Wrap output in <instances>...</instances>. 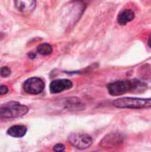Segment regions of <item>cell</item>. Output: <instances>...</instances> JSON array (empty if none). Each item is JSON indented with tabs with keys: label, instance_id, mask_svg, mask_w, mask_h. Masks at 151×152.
I'll list each match as a JSON object with an SVG mask.
<instances>
[{
	"label": "cell",
	"instance_id": "cell-12",
	"mask_svg": "<svg viewBox=\"0 0 151 152\" xmlns=\"http://www.w3.org/2000/svg\"><path fill=\"white\" fill-rule=\"evenodd\" d=\"M11 74V69L8 67H2L0 69V76L3 77H7Z\"/></svg>",
	"mask_w": 151,
	"mask_h": 152
},
{
	"label": "cell",
	"instance_id": "cell-5",
	"mask_svg": "<svg viewBox=\"0 0 151 152\" xmlns=\"http://www.w3.org/2000/svg\"><path fill=\"white\" fill-rule=\"evenodd\" d=\"M44 83L39 77L28 78L23 84V89L29 94H39L44 91Z\"/></svg>",
	"mask_w": 151,
	"mask_h": 152
},
{
	"label": "cell",
	"instance_id": "cell-11",
	"mask_svg": "<svg viewBox=\"0 0 151 152\" xmlns=\"http://www.w3.org/2000/svg\"><path fill=\"white\" fill-rule=\"evenodd\" d=\"M53 52V47L50 44L44 43L37 46V53L41 55H49Z\"/></svg>",
	"mask_w": 151,
	"mask_h": 152
},
{
	"label": "cell",
	"instance_id": "cell-1",
	"mask_svg": "<svg viewBox=\"0 0 151 152\" xmlns=\"http://www.w3.org/2000/svg\"><path fill=\"white\" fill-rule=\"evenodd\" d=\"M145 88V85L136 79L134 80H120L108 85V91L109 94L117 96L132 91H139L141 88Z\"/></svg>",
	"mask_w": 151,
	"mask_h": 152
},
{
	"label": "cell",
	"instance_id": "cell-10",
	"mask_svg": "<svg viewBox=\"0 0 151 152\" xmlns=\"http://www.w3.org/2000/svg\"><path fill=\"white\" fill-rule=\"evenodd\" d=\"M27 133V127L25 126H13L7 130V134L14 138H21Z\"/></svg>",
	"mask_w": 151,
	"mask_h": 152
},
{
	"label": "cell",
	"instance_id": "cell-4",
	"mask_svg": "<svg viewBox=\"0 0 151 152\" xmlns=\"http://www.w3.org/2000/svg\"><path fill=\"white\" fill-rule=\"evenodd\" d=\"M69 142L79 150H85L93 144V139L85 134H72L69 137Z\"/></svg>",
	"mask_w": 151,
	"mask_h": 152
},
{
	"label": "cell",
	"instance_id": "cell-13",
	"mask_svg": "<svg viewBox=\"0 0 151 152\" xmlns=\"http://www.w3.org/2000/svg\"><path fill=\"white\" fill-rule=\"evenodd\" d=\"M53 151H65V147L63 144H57L54 146Z\"/></svg>",
	"mask_w": 151,
	"mask_h": 152
},
{
	"label": "cell",
	"instance_id": "cell-2",
	"mask_svg": "<svg viewBox=\"0 0 151 152\" xmlns=\"http://www.w3.org/2000/svg\"><path fill=\"white\" fill-rule=\"evenodd\" d=\"M28 111V107L17 102H9L0 105V119H9L20 118L26 115Z\"/></svg>",
	"mask_w": 151,
	"mask_h": 152
},
{
	"label": "cell",
	"instance_id": "cell-7",
	"mask_svg": "<svg viewBox=\"0 0 151 152\" xmlns=\"http://www.w3.org/2000/svg\"><path fill=\"white\" fill-rule=\"evenodd\" d=\"M123 142V138L117 134H110L107 136H105L101 142V146L106 149H110L114 147H117Z\"/></svg>",
	"mask_w": 151,
	"mask_h": 152
},
{
	"label": "cell",
	"instance_id": "cell-8",
	"mask_svg": "<svg viewBox=\"0 0 151 152\" xmlns=\"http://www.w3.org/2000/svg\"><path fill=\"white\" fill-rule=\"evenodd\" d=\"M15 5L20 12L24 14H28L36 8V0H14Z\"/></svg>",
	"mask_w": 151,
	"mask_h": 152
},
{
	"label": "cell",
	"instance_id": "cell-15",
	"mask_svg": "<svg viewBox=\"0 0 151 152\" xmlns=\"http://www.w3.org/2000/svg\"><path fill=\"white\" fill-rule=\"evenodd\" d=\"M148 44H149V45H150V47L151 48V37H150V39H149V41H148Z\"/></svg>",
	"mask_w": 151,
	"mask_h": 152
},
{
	"label": "cell",
	"instance_id": "cell-3",
	"mask_svg": "<svg viewBox=\"0 0 151 152\" xmlns=\"http://www.w3.org/2000/svg\"><path fill=\"white\" fill-rule=\"evenodd\" d=\"M113 106L118 109L140 110L151 107V98H131L125 97L115 100L112 102Z\"/></svg>",
	"mask_w": 151,
	"mask_h": 152
},
{
	"label": "cell",
	"instance_id": "cell-9",
	"mask_svg": "<svg viewBox=\"0 0 151 152\" xmlns=\"http://www.w3.org/2000/svg\"><path fill=\"white\" fill-rule=\"evenodd\" d=\"M135 17V13L131 9H125L123 12H121L117 16V22L120 25H125L128 22L132 21Z\"/></svg>",
	"mask_w": 151,
	"mask_h": 152
},
{
	"label": "cell",
	"instance_id": "cell-14",
	"mask_svg": "<svg viewBox=\"0 0 151 152\" xmlns=\"http://www.w3.org/2000/svg\"><path fill=\"white\" fill-rule=\"evenodd\" d=\"M8 92V87L6 86H0V95L5 94Z\"/></svg>",
	"mask_w": 151,
	"mask_h": 152
},
{
	"label": "cell",
	"instance_id": "cell-6",
	"mask_svg": "<svg viewBox=\"0 0 151 152\" xmlns=\"http://www.w3.org/2000/svg\"><path fill=\"white\" fill-rule=\"evenodd\" d=\"M73 84L69 79H57L53 80L50 84V91L53 94H58L65 90L72 88Z\"/></svg>",
	"mask_w": 151,
	"mask_h": 152
}]
</instances>
